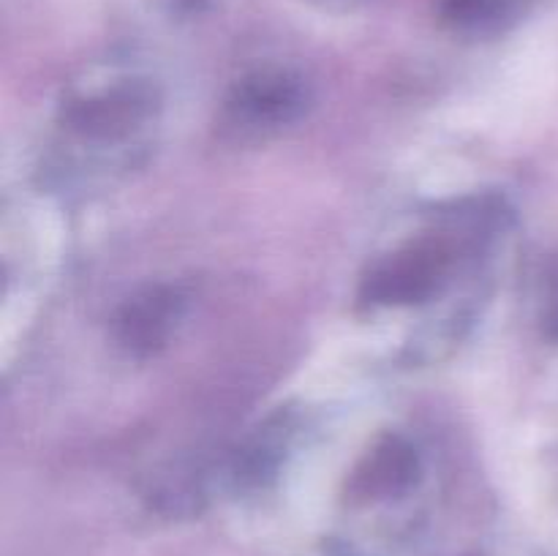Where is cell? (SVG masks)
<instances>
[{
  "instance_id": "6da1fadb",
  "label": "cell",
  "mask_w": 558,
  "mask_h": 556,
  "mask_svg": "<svg viewBox=\"0 0 558 556\" xmlns=\"http://www.w3.org/2000/svg\"><path fill=\"white\" fill-rule=\"evenodd\" d=\"M158 104L161 98L153 82L114 71L69 93L60 107V129L71 147H109L129 167L142 150L140 134L156 123Z\"/></svg>"
},
{
  "instance_id": "7a4b0ae2",
  "label": "cell",
  "mask_w": 558,
  "mask_h": 556,
  "mask_svg": "<svg viewBox=\"0 0 558 556\" xmlns=\"http://www.w3.org/2000/svg\"><path fill=\"white\" fill-rule=\"evenodd\" d=\"M311 104V87L287 69H259L243 76L227 98L229 123L254 134L298 123Z\"/></svg>"
},
{
  "instance_id": "3957f363",
  "label": "cell",
  "mask_w": 558,
  "mask_h": 556,
  "mask_svg": "<svg viewBox=\"0 0 558 556\" xmlns=\"http://www.w3.org/2000/svg\"><path fill=\"white\" fill-rule=\"evenodd\" d=\"M185 298L174 287H147L129 298L114 319L118 343L134 358H150L158 349L167 347L183 316Z\"/></svg>"
},
{
  "instance_id": "277c9868",
  "label": "cell",
  "mask_w": 558,
  "mask_h": 556,
  "mask_svg": "<svg viewBox=\"0 0 558 556\" xmlns=\"http://www.w3.org/2000/svg\"><path fill=\"white\" fill-rule=\"evenodd\" d=\"M420 469H423V461H420L417 447L407 436L387 434L360 461L349 483V494L357 501L401 499L417 485Z\"/></svg>"
},
{
  "instance_id": "5b68a950",
  "label": "cell",
  "mask_w": 558,
  "mask_h": 556,
  "mask_svg": "<svg viewBox=\"0 0 558 556\" xmlns=\"http://www.w3.org/2000/svg\"><path fill=\"white\" fill-rule=\"evenodd\" d=\"M292 414L278 412L276 418L267 420L238 452L232 461V474L238 485L245 488H259L267 480L276 478L278 467L283 461L289 439H292Z\"/></svg>"
},
{
  "instance_id": "8992f818",
  "label": "cell",
  "mask_w": 558,
  "mask_h": 556,
  "mask_svg": "<svg viewBox=\"0 0 558 556\" xmlns=\"http://www.w3.org/2000/svg\"><path fill=\"white\" fill-rule=\"evenodd\" d=\"M526 0H441L439 14L461 36H494L521 16Z\"/></svg>"
},
{
  "instance_id": "52a82bcc",
  "label": "cell",
  "mask_w": 558,
  "mask_h": 556,
  "mask_svg": "<svg viewBox=\"0 0 558 556\" xmlns=\"http://www.w3.org/2000/svg\"><path fill=\"white\" fill-rule=\"evenodd\" d=\"M314 3H322V5H352V3H357V0H314Z\"/></svg>"
}]
</instances>
